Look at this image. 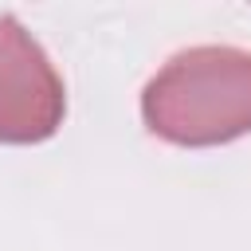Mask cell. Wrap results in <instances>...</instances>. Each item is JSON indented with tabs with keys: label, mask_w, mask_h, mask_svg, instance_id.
<instances>
[{
	"label": "cell",
	"mask_w": 251,
	"mask_h": 251,
	"mask_svg": "<svg viewBox=\"0 0 251 251\" xmlns=\"http://www.w3.org/2000/svg\"><path fill=\"white\" fill-rule=\"evenodd\" d=\"M145 126L173 145H224L251 129V51H176L141 90Z\"/></svg>",
	"instance_id": "1"
},
{
	"label": "cell",
	"mask_w": 251,
	"mask_h": 251,
	"mask_svg": "<svg viewBox=\"0 0 251 251\" xmlns=\"http://www.w3.org/2000/svg\"><path fill=\"white\" fill-rule=\"evenodd\" d=\"M67 94L55 63L16 16H0V141L31 145L63 126Z\"/></svg>",
	"instance_id": "2"
}]
</instances>
